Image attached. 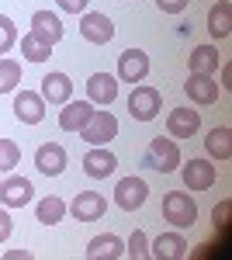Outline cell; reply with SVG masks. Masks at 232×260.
I'll return each instance as SVG.
<instances>
[{
	"label": "cell",
	"instance_id": "obj_1",
	"mask_svg": "<svg viewBox=\"0 0 232 260\" xmlns=\"http://www.w3.org/2000/svg\"><path fill=\"white\" fill-rule=\"evenodd\" d=\"M163 219L170 222V225H177V229H191L194 222H197V205H194L191 194L170 191L163 198Z\"/></svg>",
	"mask_w": 232,
	"mask_h": 260
},
{
	"label": "cell",
	"instance_id": "obj_2",
	"mask_svg": "<svg viewBox=\"0 0 232 260\" xmlns=\"http://www.w3.org/2000/svg\"><path fill=\"white\" fill-rule=\"evenodd\" d=\"M146 167H153V170H159V174H174L177 167H180V149H177L174 139H153L149 142V149H146Z\"/></svg>",
	"mask_w": 232,
	"mask_h": 260
},
{
	"label": "cell",
	"instance_id": "obj_3",
	"mask_svg": "<svg viewBox=\"0 0 232 260\" xmlns=\"http://www.w3.org/2000/svg\"><path fill=\"white\" fill-rule=\"evenodd\" d=\"M163 108V98L156 87H146V83H136V90L128 94V111L136 121H153Z\"/></svg>",
	"mask_w": 232,
	"mask_h": 260
},
{
	"label": "cell",
	"instance_id": "obj_4",
	"mask_svg": "<svg viewBox=\"0 0 232 260\" xmlns=\"http://www.w3.org/2000/svg\"><path fill=\"white\" fill-rule=\"evenodd\" d=\"M146 198H149V184L142 177H121L115 184V205L118 208H125V212H136V208H142L146 205Z\"/></svg>",
	"mask_w": 232,
	"mask_h": 260
},
{
	"label": "cell",
	"instance_id": "obj_5",
	"mask_svg": "<svg viewBox=\"0 0 232 260\" xmlns=\"http://www.w3.org/2000/svg\"><path fill=\"white\" fill-rule=\"evenodd\" d=\"M80 136H83V142H90V146H108L118 136V118L111 111H94L90 121L80 128Z\"/></svg>",
	"mask_w": 232,
	"mask_h": 260
},
{
	"label": "cell",
	"instance_id": "obj_6",
	"mask_svg": "<svg viewBox=\"0 0 232 260\" xmlns=\"http://www.w3.org/2000/svg\"><path fill=\"white\" fill-rule=\"evenodd\" d=\"M146 73H149V56H146L142 49H125V52L118 56V80L136 87V83L146 80Z\"/></svg>",
	"mask_w": 232,
	"mask_h": 260
},
{
	"label": "cell",
	"instance_id": "obj_7",
	"mask_svg": "<svg viewBox=\"0 0 232 260\" xmlns=\"http://www.w3.org/2000/svg\"><path fill=\"white\" fill-rule=\"evenodd\" d=\"M80 35L87 42H94V45H108V42L115 39V24H111L108 14L83 11V18H80Z\"/></svg>",
	"mask_w": 232,
	"mask_h": 260
},
{
	"label": "cell",
	"instance_id": "obj_8",
	"mask_svg": "<svg viewBox=\"0 0 232 260\" xmlns=\"http://www.w3.org/2000/svg\"><path fill=\"white\" fill-rule=\"evenodd\" d=\"M66 212H73L77 222H97L108 212V201H104V194H97V191H80Z\"/></svg>",
	"mask_w": 232,
	"mask_h": 260
},
{
	"label": "cell",
	"instance_id": "obj_9",
	"mask_svg": "<svg viewBox=\"0 0 232 260\" xmlns=\"http://www.w3.org/2000/svg\"><path fill=\"white\" fill-rule=\"evenodd\" d=\"M197 128H201V111L174 108V111L167 115V132H170L174 139H191V136H197Z\"/></svg>",
	"mask_w": 232,
	"mask_h": 260
},
{
	"label": "cell",
	"instance_id": "obj_10",
	"mask_svg": "<svg viewBox=\"0 0 232 260\" xmlns=\"http://www.w3.org/2000/svg\"><path fill=\"white\" fill-rule=\"evenodd\" d=\"M180 177H184V187L187 191H208L218 174H215V167L208 160H191V163L180 167Z\"/></svg>",
	"mask_w": 232,
	"mask_h": 260
},
{
	"label": "cell",
	"instance_id": "obj_11",
	"mask_svg": "<svg viewBox=\"0 0 232 260\" xmlns=\"http://www.w3.org/2000/svg\"><path fill=\"white\" fill-rule=\"evenodd\" d=\"M14 118L24 121V125H39L45 118V101H42V94H31V90L14 94Z\"/></svg>",
	"mask_w": 232,
	"mask_h": 260
},
{
	"label": "cell",
	"instance_id": "obj_12",
	"mask_svg": "<svg viewBox=\"0 0 232 260\" xmlns=\"http://www.w3.org/2000/svg\"><path fill=\"white\" fill-rule=\"evenodd\" d=\"M35 194V187H31V180L28 177H7L0 184V201H4V208H24L28 201Z\"/></svg>",
	"mask_w": 232,
	"mask_h": 260
},
{
	"label": "cell",
	"instance_id": "obj_13",
	"mask_svg": "<svg viewBox=\"0 0 232 260\" xmlns=\"http://www.w3.org/2000/svg\"><path fill=\"white\" fill-rule=\"evenodd\" d=\"M115 167H118L115 153H111V149H104V146H94V149L83 156V174H87V177H94V180L111 177V174H115Z\"/></svg>",
	"mask_w": 232,
	"mask_h": 260
},
{
	"label": "cell",
	"instance_id": "obj_14",
	"mask_svg": "<svg viewBox=\"0 0 232 260\" xmlns=\"http://www.w3.org/2000/svg\"><path fill=\"white\" fill-rule=\"evenodd\" d=\"M94 115V104L90 101H66L62 111H59V128L62 132H80Z\"/></svg>",
	"mask_w": 232,
	"mask_h": 260
},
{
	"label": "cell",
	"instance_id": "obj_15",
	"mask_svg": "<svg viewBox=\"0 0 232 260\" xmlns=\"http://www.w3.org/2000/svg\"><path fill=\"white\" fill-rule=\"evenodd\" d=\"M149 257H156V260H184L187 257V240H184L180 233H163V236L153 240Z\"/></svg>",
	"mask_w": 232,
	"mask_h": 260
},
{
	"label": "cell",
	"instance_id": "obj_16",
	"mask_svg": "<svg viewBox=\"0 0 232 260\" xmlns=\"http://www.w3.org/2000/svg\"><path fill=\"white\" fill-rule=\"evenodd\" d=\"M35 167H39L45 177H59V174L66 170V149H62L59 142H45V146H39Z\"/></svg>",
	"mask_w": 232,
	"mask_h": 260
},
{
	"label": "cell",
	"instance_id": "obj_17",
	"mask_svg": "<svg viewBox=\"0 0 232 260\" xmlns=\"http://www.w3.org/2000/svg\"><path fill=\"white\" fill-rule=\"evenodd\" d=\"M73 98V80L66 73H45L42 77V101L49 104H66Z\"/></svg>",
	"mask_w": 232,
	"mask_h": 260
},
{
	"label": "cell",
	"instance_id": "obj_18",
	"mask_svg": "<svg viewBox=\"0 0 232 260\" xmlns=\"http://www.w3.org/2000/svg\"><path fill=\"white\" fill-rule=\"evenodd\" d=\"M118 98V80L111 77V73H94L90 80H87V101L90 104H111V101Z\"/></svg>",
	"mask_w": 232,
	"mask_h": 260
},
{
	"label": "cell",
	"instance_id": "obj_19",
	"mask_svg": "<svg viewBox=\"0 0 232 260\" xmlns=\"http://www.w3.org/2000/svg\"><path fill=\"white\" fill-rule=\"evenodd\" d=\"M184 90H187V98L194 104H215L218 101V83L208 73H191V80L184 83Z\"/></svg>",
	"mask_w": 232,
	"mask_h": 260
},
{
	"label": "cell",
	"instance_id": "obj_20",
	"mask_svg": "<svg viewBox=\"0 0 232 260\" xmlns=\"http://www.w3.org/2000/svg\"><path fill=\"white\" fill-rule=\"evenodd\" d=\"M125 253V243L118 240L115 233H104V236H94L87 243V260H118Z\"/></svg>",
	"mask_w": 232,
	"mask_h": 260
},
{
	"label": "cell",
	"instance_id": "obj_21",
	"mask_svg": "<svg viewBox=\"0 0 232 260\" xmlns=\"http://www.w3.org/2000/svg\"><path fill=\"white\" fill-rule=\"evenodd\" d=\"M208 31H212V39H229L232 35V4L229 0H218L212 11H208Z\"/></svg>",
	"mask_w": 232,
	"mask_h": 260
},
{
	"label": "cell",
	"instance_id": "obj_22",
	"mask_svg": "<svg viewBox=\"0 0 232 260\" xmlns=\"http://www.w3.org/2000/svg\"><path fill=\"white\" fill-rule=\"evenodd\" d=\"M21 56L28 62H45L52 56V42L45 39V35H39V31H28V35L21 39Z\"/></svg>",
	"mask_w": 232,
	"mask_h": 260
},
{
	"label": "cell",
	"instance_id": "obj_23",
	"mask_svg": "<svg viewBox=\"0 0 232 260\" xmlns=\"http://www.w3.org/2000/svg\"><path fill=\"white\" fill-rule=\"evenodd\" d=\"M205 149H208L212 160H229L232 156V132L225 125H222V128H212L208 139H205Z\"/></svg>",
	"mask_w": 232,
	"mask_h": 260
},
{
	"label": "cell",
	"instance_id": "obj_24",
	"mask_svg": "<svg viewBox=\"0 0 232 260\" xmlns=\"http://www.w3.org/2000/svg\"><path fill=\"white\" fill-rule=\"evenodd\" d=\"M31 31L45 35V39L56 45V42L62 39V21H59L52 11H35V14H31Z\"/></svg>",
	"mask_w": 232,
	"mask_h": 260
},
{
	"label": "cell",
	"instance_id": "obj_25",
	"mask_svg": "<svg viewBox=\"0 0 232 260\" xmlns=\"http://www.w3.org/2000/svg\"><path fill=\"white\" fill-rule=\"evenodd\" d=\"M35 215H39L42 225H59V222L66 219V201L56 198V194H49V198H42V201H39Z\"/></svg>",
	"mask_w": 232,
	"mask_h": 260
},
{
	"label": "cell",
	"instance_id": "obj_26",
	"mask_svg": "<svg viewBox=\"0 0 232 260\" xmlns=\"http://www.w3.org/2000/svg\"><path fill=\"white\" fill-rule=\"evenodd\" d=\"M218 70V49L215 45H197L191 52V73H208L212 77Z\"/></svg>",
	"mask_w": 232,
	"mask_h": 260
},
{
	"label": "cell",
	"instance_id": "obj_27",
	"mask_svg": "<svg viewBox=\"0 0 232 260\" xmlns=\"http://www.w3.org/2000/svg\"><path fill=\"white\" fill-rule=\"evenodd\" d=\"M21 83V62L18 59H0V94L18 90Z\"/></svg>",
	"mask_w": 232,
	"mask_h": 260
},
{
	"label": "cell",
	"instance_id": "obj_28",
	"mask_svg": "<svg viewBox=\"0 0 232 260\" xmlns=\"http://www.w3.org/2000/svg\"><path fill=\"white\" fill-rule=\"evenodd\" d=\"M18 163H21V146L14 139H0V170L11 174Z\"/></svg>",
	"mask_w": 232,
	"mask_h": 260
},
{
	"label": "cell",
	"instance_id": "obj_29",
	"mask_svg": "<svg viewBox=\"0 0 232 260\" xmlns=\"http://www.w3.org/2000/svg\"><path fill=\"white\" fill-rule=\"evenodd\" d=\"M125 253H128L132 260L149 257V240H146V233H142V229H136V233L128 236V243H125Z\"/></svg>",
	"mask_w": 232,
	"mask_h": 260
},
{
	"label": "cell",
	"instance_id": "obj_30",
	"mask_svg": "<svg viewBox=\"0 0 232 260\" xmlns=\"http://www.w3.org/2000/svg\"><path fill=\"white\" fill-rule=\"evenodd\" d=\"M14 42H18V28H14V21L7 18V14H0V56L11 52Z\"/></svg>",
	"mask_w": 232,
	"mask_h": 260
},
{
	"label": "cell",
	"instance_id": "obj_31",
	"mask_svg": "<svg viewBox=\"0 0 232 260\" xmlns=\"http://www.w3.org/2000/svg\"><path fill=\"white\" fill-rule=\"evenodd\" d=\"M187 4H191V0H156V7H159L163 14H184Z\"/></svg>",
	"mask_w": 232,
	"mask_h": 260
},
{
	"label": "cell",
	"instance_id": "obj_32",
	"mask_svg": "<svg viewBox=\"0 0 232 260\" xmlns=\"http://www.w3.org/2000/svg\"><path fill=\"white\" fill-rule=\"evenodd\" d=\"M11 233H14V219H11V212H7V208H0V243L7 240Z\"/></svg>",
	"mask_w": 232,
	"mask_h": 260
},
{
	"label": "cell",
	"instance_id": "obj_33",
	"mask_svg": "<svg viewBox=\"0 0 232 260\" xmlns=\"http://www.w3.org/2000/svg\"><path fill=\"white\" fill-rule=\"evenodd\" d=\"M56 4L62 7V11H66V14H83L90 0H56Z\"/></svg>",
	"mask_w": 232,
	"mask_h": 260
},
{
	"label": "cell",
	"instance_id": "obj_34",
	"mask_svg": "<svg viewBox=\"0 0 232 260\" xmlns=\"http://www.w3.org/2000/svg\"><path fill=\"white\" fill-rule=\"evenodd\" d=\"M7 260H31V250H7Z\"/></svg>",
	"mask_w": 232,
	"mask_h": 260
}]
</instances>
